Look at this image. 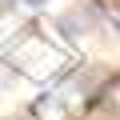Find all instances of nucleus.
<instances>
[{
    "instance_id": "f257e3e1",
    "label": "nucleus",
    "mask_w": 120,
    "mask_h": 120,
    "mask_svg": "<svg viewBox=\"0 0 120 120\" xmlns=\"http://www.w3.org/2000/svg\"><path fill=\"white\" fill-rule=\"evenodd\" d=\"M16 64L24 68V72H32V76H52V72H60L64 68V56H60L56 48H48V40L40 36V32H32L20 48H16Z\"/></svg>"
},
{
    "instance_id": "f03ea898",
    "label": "nucleus",
    "mask_w": 120,
    "mask_h": 120,
    "mask_svg": "<svg viewBox=\"0 0 120 120\" xmlns=\"http://www.w3.org/2000/svg\"><path fill=\"white\" fill-rule=\"evenodd\" d=\"M56 28L64 32L68 40H88V32H96V28H100V16H96V8H92V4H76V8H68L64 16L56 20Z\"/></svg>"
},
{
    "instance_id": "7ed1b4c3",
    "label": "nucleus",
    "mask_w": 120,
    "mask_h": 120,
    "mask_svg": "<svg viewBox=\"0 0 120 120\" xmlns=\"http://www.w3.org/2000/svg\"><path fill=\"white\" fill-rule=\"evenodd\" d=\"M16 4H24V8H44L48 0H16Z\"/></svg>"
}]
</instances>
